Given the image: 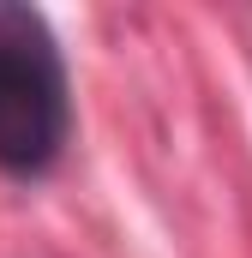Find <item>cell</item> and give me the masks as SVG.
I'll list each match as a JSON object with an SVG mask.
<instances>
[{
	"instance_id": "cell-1",
	"label": "cell",
	"mask_w": 252,
	"mask_h": 258,
	"mask_svg": "<svg viewBox=\"0 0 252 258\" xmlns=\"http://www.w3.org/2000/svg\"><path fill=\"white\" fill-rule=\"evenodd\" d=\"M72 144L66 54L36 6L0 0V174L42 180Z\"/></svg>"
}]
</instances>
